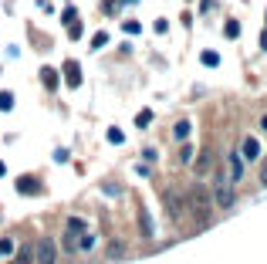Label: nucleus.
Listing matches in <instances>:
<instances>
[{"instance_id":"nucleus-11","label":"nucleus","mask_w":267,"mask_h":264,"mask_svg":"<svg viewBox=\"0 0 267 264\" xmlns=\"http://www.w3.org/2000/svg\"><path fill=\"white\" fill-rule=\"evenodd\" d=\"M41 78H44V85H48V88H57V75L51 71V68H44V71H41Z\"/></svg>"},{"instance_id":"nucleus-18","label":"nucleus","mask_w":267,"mask_h":264,"mask_svg":"<svg viewBox=\"0 0 267 264\" xmlns=\"http://www.w3.org/2000/svg\"><path fill=\"white\" fill-rule=\"evenodd\" d=\"M0 254H3V258L14 254V241H0Z\"/></svg>"},{"instance_id":"nucleus-20","label":"nucleus","mask_w":267,"mask_h":264,"mask_svg":"<svg viewBox=\"0 0 267 264\" xmlns=\"http://www.w3.org/2000/svg\"><path fill=\"white\" fill-rule=\"evenodd\" d=\"M207 163H210V156H200V163H196V173H207V170H210Z\"/></svg>"},{"instance_id":"nucleus-5","label":"nucleus","mask_w":267,"mask_h":264,"mask_svg":"<svg viewBox=\"0 0 267 264\" xmlns=\"http://www.w3.org/2000/svg\"><path fill=\"white\" fill-rule=\"evenodd\" d=\"M64 78H68V85H71V88L81 85V68H78L75 61H68V65H64Z\"/></svg>"},{"instance_id":"nucleus-7","label":"nucleus","mask_w":267,"mask_h":264,"mask_svg":"<svg viewBox=\"0 0 267 264\" xmlns=\"http://www.w3.org/2000/svg\"><path fill=\"white\" fill-rule=\"evenodd\" d=\"M75 251H81V254H92V251H95V237H92V234H81V244H78Z\"/></svg>"},{"instance_id":"nucleus-6","label":"nucleus","mask_w":267,"mask_h":264,"mask_svg":"<svg viewBox=\"0 0 267 264\" xmlns=\"http://www.w3.org/2000/svg\"><path fill=\"white\" fill-rule=\"evenodd\" d=\"M244 156H247V159H257V156H261V142H257V139H244Z\"/></svg>"},{"instance_id":"nucleus-21","label":"nucleus","mask_w":267,"mask_h":264,"mask_svg":"<svg viewBox=\"0 0 267 264\" xmlns=\"http://www.w3.org/2000/svg\"><path fill=\"white\" fill-rule=\"evenodd\" d=\"M108 258H122V244H118V241L108 247Z\"/></svg>"},{"instance_id":"nucleus-17","label":"nucleus","mask_w":267,"mask_h":264,"mask_svg":"<svg viewBox=\"0 0 267 264\" xmlns=\"http://www.w3.org/2000/svg\"><path fill=\"white\" fill-rule=\"evenodd\" d=\"M108 142L118 146V142H122V129H115V126H112V129H108Z\"/></svg>"},{"instance_id":"nucleus-4","label":"nucleus","mask_w":267,"mask_h":264,"mask_svg":"<svg viewBox=\"0 0 267 264\" xmlns=\"http://www.w3.org/2000/svg\"><path fill=\"white\" fill-rule=\"evenodd\" d=\"M244 173H247V166H244V156L230 152V180H244Z\"/></svg>"},{"instance_id":"nucleus-10","label":"nucleus","mask_w":267,"mask_h":264,"mask_svg":"<svg viewBox=\"0 0 267 264\" xmlns=\"http://www.w3.org/2000/svg\"><path fill=\"white\" fill-rule=\"evenodd\" d=\"M10 109H14V95L0 92V112H10Z\"/></svg>"},{"instance_id":"nucleus-1","label":"nucleus","mask_w":267,"mask_h":264,"mask_svg":"<svg viewBox=\"0 0 267 264\" xmlns=\"http://www.w3.org/2000/svg\"><path fill=\"white\" fill-rule=\"evenodd\" d=\"M186 200H190V210H193V217H196V224L200 227L210 224V190L207 187H193L190 193H186Z\"/></svg>"},{"instance_id":"nucleus-15","label":"nucleus","mask_w":267,"mask_h":264,"mask_svg":"<svg viewBox=\"0 0 267 264\" xmlns=\"http://www.w3.org/2000/svg\"><path fill=\"white\" fill-rule=\"evenodd\" d=\"M223 34H227V38H237V34H240V24H237V20H227V31H223Z\"/></svg>"},{"instance_id":"nucleus-24","label":"nucleus","mask_w":267,"mask_h":264,"mask_svg":"<svg viewBox=\"0 0 267 264\" xmlns=\"http://www.w3.org/2000/svg\"><path fill=\"white\" fill-rule=\"evenodd\" d=\"M3 173H7V166H3V163H0V176H3Z\"/></svg>"},{"instance_id":"nucleus-8","label":"nucleus","mask_w":267,"mask_h":264,"mask_svg":"<svg viewBox=\"0 0 267 264\" xmlns=\"http://www.w3.org/2000/svg\"><path fill=\"white\" fill-rule=\"evenodd\" d=\"M14 264H34V247H20V254L14 258Z\"/></svg>"},{"instance_id":"nucleus-23","label":"nucleus","mask_w":267,"mask_h":264,"mask_svg":"<svg viewBox=\"0 0 267 264\" xmlns=\"http://www.w3.org/2000/svg\"><path fill=\"white\" fill-rule=\"evenodd\" d=\"M261 180H264V187H267V159H264V166H261Z\"/></svg>"},{"instance_id":"nucleus-16","label":"nucleus","mask_w":267,"mask_h":264,"mask_svg":"<svg viewBox=\"0 0 267 264\" xmlns=\"http://www.w3.org/2000/svg\"><path fill=\"white\" fill-rule=\"evenodd\" d=\"M203 65H220V55H216V51H207V55H203Z\"/></svg>"},{"instance_id":"nucleus-3","label":"nucleus","mask_w":267,"mask_h":264,"mask_svg":"<svg viewBox=\"0 0 267 264\" xmlns=\"http://www.w3.org/2000/svg\"><path fill=\"white\" fill-rule=\"evenodd\" d=\"M34 251H38V264H54L57 261V244L54 241H41Z\"/></svg>"},{"instance_id":"nucleus-22","label":"nucleus","mask_w":267,"mask_h":264,"mask_svg":"<svg viewBox=\"0 0 267 264\" xmlns=\"http://www.w3.org/2000/svg\"><path fill=\"white\" fill-rule=\"evenodd\" d=\"M135 122H139V126H149V122H153V112H142L139 119H135Z\"/></svg>"},{"instance_id":"nucleus-19","label":"nucleus","mask_w":267,"mask_h":264,"mask_svg":"<svg viewBox=\"0 0 267 264\" xmlns=\"http://www.w3.org/2000/svg\"><path fill=\"white\" fill-rule=\"evenodd\" d=\"M102 44H108V34H95L92 38V48H102Z\"/></svg>"},{"instance_id":"nucleus-12","label":"nucleus","mask_w":267,"mask_h":264,"mask_svg":"<svg viewBox=\"0 0 267 264\" xmlns=\"http://www.w3.org/2000/svg\"><path fill=\"white\" fill-rule=\"evenodd\" d=\"M17 190H27V193H34V190H38V180L24 176V180H17Z\"/></svg>"},{"instance_id":"nucleus-13","label":"nucleus","mask_w":267,"mask_h":264,"mask_svg":"<svg viewBox=\"0 0 267 264\" xmlns=\"http://www.w3.org/2000/svg\"><path fill=\"white\" fill-rule=\"evenodd\" d=\"M176 139H186V135H190V122H186V119H183V122H176Z\"/></svg>"},{"instance_id":"nucleus-9","label":"nucleus","mask_w":267,"mask_h":264,"mask_svg":"<svg viewBox=\"0 0 267 264\" xmlns=\"http://www.w3.org/2000/svg\"><path fill=\"white\" fill-rule=\"evenodd\" d=\"M166 207H169L172 217H179V197H176V190H169V193H166Z\"/></svg>"},{"instance_id":"nucleus-2","label":"nucleus","mask_w":267,"mask_h":264,"mask_svg":"<svg viewBox=\"0 0 267 264\" xmlns=\"http://www.w3.org/2000/svg\"><path fill=\"white\" fill-rule=\"evenodd\" d=\"M213 200L223 210L233 207V180H230V173H223V170L213 173Z\"/></svg>"},{"instance_id":"nucleus-14","label":"nucleus","mask_w":267,"mask_h":264,"mask_svg":"<svg viewBox=\"0 0 267 264\" xmlns=\"http://www.w3.org/2000/svg\"><path fill=\"white\" fill-rule=\"evenodd\" d=\"M139 217H142V234L149 237V234H153V224H149V213H146V210H139Z\"/></svg>"}]
</instances>
